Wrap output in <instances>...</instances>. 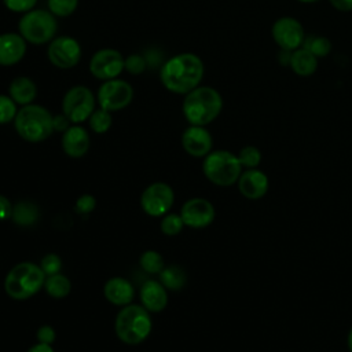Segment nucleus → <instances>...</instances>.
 Instances as JSON below:
<instances>
[{
  "mask_svg": "<svg viewBox=\"0 0 352 352\" xmlns=\"http://www.w3.org/2000/svg\"><path fill=\"white\" fill-rule=\"evenodd\" d=\"M205 74L202 59L192 52H182L169 58L160 70V80L172 94L186 95L201 85Z\"/></svg>",
  "mask_w": 352,
  "mask_h": 352,
  "instance_id": "obj_1",
  "label": "nucleus"
},
{
  "mask_svg": "<svg viewBox=\"0 0 352 352\" xmlns=\"http://www.w3.org/2000/svg\"><path fill=\"white\" fill-rule=\"evenodd\" d=\"M223 109V98L217 89L199 85L184 95L182 110L190 125L206 126L214 121Z\"/></svg>",
  "mask_w": 352,
  "mask_h": 352,
  "instance_id": "obj_2",
  "label": "nucleus"
},
{
  "mask_svg": "<svg viewBox=\"0 0 352 352\" xmlns=\"http://www.w3.org/2000/svg\"><path fill=\"white\" fill-rule=\"evenodd\" d=\"M47 275L40 264L22 261L15 264L4 278L6 294L16 301H23L40 292L44 287Z\"/></svg>",
  "mask_w": 352,
  "mask_h": 352,
  "instance_id": "obj_3",
  "label": "nucleus"
},
{
  "mask_svg": "<svg viewBox=\"0 0 352 352\" xmlns=\"http://www.w3.org/2000/svg\"><path fill=\"white\" fill-rule=\"evenodd\" d=\"M153 320L150 312L140 304H128L121 307L114 320L117 338L126 345L143 342L151 333Z\"/></svg>",
  "mask_w": 352,
  "mask_h": 352,
  "instance_id": "obj_4",
  "label": "nucleus"
},
{
  "mask_svg": "<svg viewBox=\"0 0 352 352\" xmlns=\"http://www.w3.org/2000/svg\"><path fill=\"white\" fill-rule=\"evenodd\" d=\"M14 128L25 142L40 143L55 132L54 116L44 106L30 103L18 110L14 120Z\"/></svg>",
  "mask_w": 352,
  "mask_h": 352,
  "instance_id": "obj_5",
  "label": "nucleus"
},
{
  "mask_svg": "<svg viewBox=\"0 0 352 352\" xmlns=\"http://www.w3.org/2000/svg\"><path fill=\"white\" fill-rule=\"evenodd\" d=\"M58 32L56 16L50 10L33 8L22 14L18 22V33L33 45L47 44L55 38Z\"/></svg>",
  "mask_w": 352,
  "mask_h": 352,
  "instance_id": "obj_6",
  "label": "nucleus"
},
{
  "mask_svg": "<svg viewBox=\"0 0 352 352\" xmlns=\"http://www.w3.org/2000/svg\"><path fill=\"white\" fill-rule=\"evenodd\" d=\"M202 172L210 183L228 187L238 182L242 173V165L234 153L228 150H212L204 157Z\"/></svg>",
  "mask_w": 352,
  "mask_h": 352,
  "instance_id": "obj_7",
  "label": "nucleus"
},
{
  "mask_svg": "<svg viewBox=\"0 0 352 352\" xmlns=\"http://www.w3.org/2000/svg\"><path fill=\"white\" fill-rule=\"evenodd\" d=\"M96 106V96L85 85H74L66 91L62 99V113L72 124L88 121Z\"/></svg>",
  "mask_w": 352,
  "mask_h": 352,
  "instance_id": "obj_8",
  "label": "nucleus"
},
{
  "mask_svg": "<svg viewBox=\"0 0 352 352\" xmlns=\"http://www.w3.org/2000/svg\"><path fill=\"white\" fill-rule=\"evenodd\" d=\"M133 99L132 85L121 78L103 81L96 94V102L100 109L110 113L125 109Z\"/></svg>",
  "mask_w": 352,
  "mask_h": 352,
  "instance_id": "obj_9",
  "label": "nucleus"
},
{
  "mask_svg": "<svg viewBox=\"0 0 352 352\" xmlns=\"http://www.w3.org/2000/svg\"><path fill=\"white\" fill-rule=\"evenodd\" d=\"M173 202V188L164 182H154L148 184L140 195V206L143 212L151 217H162L169 213Z\"/></svg>",
  "mask_w": 352,
  "mask_h": 352,
  "instance_id": "obj_10",
  "label": "nucleus"
},
{
  "mask_svg": "<svg viewBox=\"0 0 352 352\" xmlns=\"http://www.w3.org/2000/svg\"><path fill=\"white\" fill-rule=\"evenodd\" d=\"M82 50L80 43L70 36H59L50 41L47 48L48 60L58 69H72L81 60Z\"/></svg>",
  "mask_w": 352,
  "mask_h": 352,
  "instance_id": "obj_11",
  "label": "nucleus"
},
{
  "mask_svg": "<svg viewBox=\"0 0 352 352\" xmlns=\"http://www.w3.org/2000/svg\"><path fill=\"white\" fill-rule=\"evenodd\" d=\"M124 56L114 48H102L96 51L88 63L89 73L98 80L107 81L117 78L124 70Z\"/></svg>",
  "mask_w": 352,
  "mask_h": 352,
  "instance_id": "obj_12",
  "label": "nucleus"
},
{
  "mask_svg": "<svg viewBox=\"0 0 352 352\" xmlns=\"http://www.w3.org/2000/svg\"><path fill=\"white\" fill-rule=\"evenodd\" d=\"M271 36L280 50L294 51L302 47L305 32L301 22L293 16L278 18L271 28Z\"/></svg>",
  "mask_w": 352,
  "mask_h": 352,
  "instance_id": "obj_13",
  "label": "nucleus"
},
{
  "mask_svg": "<svg viewBox=\"0 0 352 352\" xmlns=\"http://www.w3.org/2000/svg\"><path fill=\"white\" fill-rule=\"evenodd\" d=\"M180 216L186 227L199 230L213 223L216 212L210 201L205 198H190L183 204Z\"/></svg>",
  "mask_w": 352,
  "mask_h": 352,
  "instance_id": "obj_14",
  "label": "nucleus"
},
{
  "mask_svg": "<svg viewBox=\"0 0 352 352\" xmlns=\"http://www.w3.org/2000/svg\"><path fill=\"white\" fill-rule=\"evenodd\" d=\"M182 146L191 157L202 158L212 151L213 139L205 126L190 125L182 133Z\"/></svg>",
  "mask_w": 352,
  "mask_h": 352,
  "instance_id": "obj_15",
  "label": "nucleus"
},
{
  "mask_svg": "<svg viewBox=\"0 0 352 352\" xmlns=\"http://www.w3.org/2000/svg\"><path fill=\"white\" fill-rule=\"evenodd\" d=\"M91 139L84 126L80 124L70 125L63 133L60 139V146L63 153L70 158H81L89 150Z\"/></svg>",
  "mask_w": 352,
  "mask_h": 352,
  "instance_id": "obj_16",
  "label": "nucleus"
},
{
  "mask_svg": "<svg viewBox=\"0 0 352 352\" xmlns=\"http://www.w3.org/2000/svg\"><path fill=\"white\" fill-rule=\"evenodd\" d=\"M26 40L15 32L0 34V66H12L21 62L26 54Z\"/></svg>",
  "mask_w": 352,
  "mask_h": 352,
  "instance_id": "obj_17",
  "label": "nucleus"
},
{
  "mask_svg": "<svg viewBox=\"0 0 352 352\" xmlns=\"http://www.w3.org/2000/svg\"><path fill=\"white\" fill-rule=\"evenodd\" d=\"M139 300L150 314H157L168 305V290L160 280L148 279L140 286Z\"/></svg>",
  "mask_w": 352,
  "mask_h": 352,
  "instance_id": "obj_18",
  "label": "nucleus"
},
{
  "mask_svg": "<svg viewBox=\"0 0 352 352\" xmlns=\"http://www.w3.org/2000/svg\"><path fill=\"white\" fill-rule=\"evenodd\" d=\"M236 183L239 192L248 199H258L268 191V177L257 168L243 170Z\"/></svg>",
  "mask_w": 352,
  "mask_h": 352,
  "instance_id": "obj_19",
  "label": "nucleus"
},
{
  "mask_svg": "<svg viewBox=\"0 0 352 352\" xmlns=\"http://www.w3.org/2000/svg\"><path fill=\"white\" fill-rule=\"evenodd\" d=\"M103 296L110 304L116 307H125L132 304L135 298V287L126 278L113 276L104 282Z\"/></svg>",
  "mask_w": 352,
  "mask_h": 352,
  "instance_id": "obj_20",
  "label": "nucleus"
},
{
  "mask_svg": "<svg viewBox=\"0 0 352 352\" xmlns=\"http://www.w3.org/2000/svg\"><path fill=\"white\" fill-rule=\"evenodd\" d=\"M8 95L11 99L19 104V106H26L33 103V100L37 96V87L36 82L26 77V76H19L15 77L8 87Z\"/></svg>",
  "mask_w": 352,
  "mask_h": 352,
  "instance_id": "obj_21",
  "label": "nucleus"
},
{
  "mask_svg": "<svg viewBox=\"0 0 352 352\" xmlns=\"http://www.w3.org/2000/svg\"><path fill=\"white\" fill-rule=\"evenodd\" d=\"M289 67L297 76L309 77L318 69V58L314 54H311L308 50L300 47V48L292 51Z\"/></svg>",
  "mask_w": 352,
  "mask_h": 352,
  "instance_id": "obj_22",
  "label": "nucleus"
},
{
  "mask_svg": "<svg viewBox=\"0 0 352 352\" xmlns=\"http://www.w3.org/2000/svg\"><path fill=\"white\" fill-rule=\"evenodd\" d=\"M40 217L38 206L30 201H19L12 208L11 220L19 227L33 226Z\"/></svg>",
  "mask_w": 352,
  "mask_h": 352,
  "instance_id": "obj_23",
  "label": "nucleus"
},
{
  "mask_svg": "<svg viewBox=\"0 0 352 352\" xmlns=\"http://www.w3.org/2000/svg\"><path fill=\"white\" fill-rule=\"evenodd\" d=\"M160 282L166 287V290L179 292L182 290L187 283V275L184 270L176 264L165 265L162 271L158 274Z\"/></svg>",
  "mask_w": 352,
  "mask_h": 352,
  "instance_id": "obj_24",
  "label": "nucleus"
},
{
  "mask_svg": "<svg viewBox=\"0 0 352 352\" xmlns=\"http://www.w3.org/2000/svg\"><path fill=\"white\" fill-rule=\"evenodd\" d=\"M44 290L52 298H65L72 292V282L62 272L55 274V275H50V276L45 278Z\"/></svg>",
  "mask_w": 352,
  "mask_h": 352,
  "instance_id": "obj_25",
  "label": "nucleus"
},
{
  "mask_svg": "<svg viewBox=\"0 0 352 352\" xmlns=\"http://www.w3.org/2000/svg\"><path fill=\"white\" fill-rule=\"evenodd\" d=\"M302 48L308 50L311 54H314L318 59L324 58L331 51V41L326 36L319 34H309L305 36V40L302 43Z\"/></svg>",
  "mask_w": 352,
  "mask_h": 352,
  "instance_id": "obj_26",
  "label": "nucleus"
},
{
  "mask_svg": "<svg viewBox=\"0 0 352 352\" xmlns=\"http://www.w3.org/2000/svg\"><path fill=\"white\" fill-rule=\"evenodd\" d=\"M139 265L144 272L158 275L165 267V263L161 253L155 250H146L139 257Z\"/></svg>",
  "mask_w": 352,
  "mask_h": 352,
  "instance_id": "obj_27",
  "label": "nucleus"
},
{
  "mask_svg": "<svg viewBox=\"0 0 352 352\" xmlns=\"http://www.w3.org/2000/svg\"><path fill=\"white\" fill-rule=\"evenodd\" d=\"M88 124H89V128L98 133V135H102V133H106L111 124H113V117H111V113L104 110V109H95L94 113L89 116L88 118Z\"/></svg>",
  "mask_w": 352,
  "mask_h": 352,
  "instance_id": "obj_28",
  "label": "nucleus"
},
{
  "mask_svg": "<svg viewBox=\"0 0 352 352\" xmlns=\"http://www.w3.org/2000/svg\"><path fill=\"white\" fill-rule=\"evenodd\" d=\"M184 227L186 226L183 223L180 213H166L162 216L161 223H160L161 232L168 236H175V235L180 234Z\"/></svg>",
  "mask_w": 352,
  "mask_h": 352,
  "instance_id": "obj_29",
  "label": "nucleus"
},
{
  "mask_svg": "<svg viewBox=\"0 0 352 352\" xmlns=\"http://www.w3.org/2000/svg\"><path fill=\"white\" fill-rule=\"evenodd\" d=\"M239 162L242 166H245L246 169H252V168H257L258 164L261 162V153L257 147L254 146H245L239 150V153L236 154Z\"/></svg>",
  "mask_w": 352,
  "mask_h": 352,
  "instance_id": "obj_30",
  "label": "nucleus"
},
{
  "mask_svg": "<svg viewBox=\"0 0 352 352\" xmlns=\"http://www.w3.org/2000/svg\"><path fill=\"white\" fill-rule=\"evenodd\" d=\"M47 6L55 16L65 18L76 11L78 0H47Z\"/></svg>",
  "mask_w": 352,
  "mask_h": 352,
  "instance_id": "obj_31",
  "label": "nucleus"
},
{
  "mask_svg": "<svg viewBox=\"0 0 352 352\" xmlns=\"http://www.w3.org/2000/svg\"><path fill=\"white\" fill-rule=\"evenodd\" d=\"M18 104L11 99L10 95L0 94V125L8 124L15 120L18 113Z\"/></svg>",
  "mask_w": 352,
  "mask_h": 352,
  "instance_id": "obj_32",
  "label": "nucleus"
},
{
  "mask_svg": "<svg viewBox=\"0 0 352 352\" xmlns=\"http://www.w3.org/2000/svg\"><path fill=\"white\" fill-rule=\"evenodd\" d=\"M147 67V60L140 54H129L124 59V70H126L129 74L138 76L142 74Z\"/></svg>",
  "mask_w": 352,
  "mask_h": 352,
  "instance_id": "obj_33",
  "label": "nucleus"
},
{
  "mask_svg": "<svg viewBox=\"0 0 352 352\" xmlns=\"http://www.w3.org/2000/svg\"><path fill=\"white\" fill-rule=\"evenodd\" d=\"M62 258L59 254L56 253H47L45 256H43V258L40 260V267L44 271V274L47 276L50 275H55L59 274L62 270Z\"/></svg>",
  "mask_w": 352,
  "mask_h": 352,
  "instance_id": "obj_34",
  "label": "nucleus"
},
{
  "mask_svg": "<svg viewBox=\"0 0 352 352\" xmlns=\"http://www.w3.org/2000/svg\"><path fill=\"white\" fill-rule=\"evenodd\" d=\"M1 1L8 11L16 12V14H25L33 10L37 4V0H1Z\"/></svg>",
  "mask_w": 352,
  "mask_h": 352,
  "instance_id": "obj_35",
  "label": "nucleus"
},
{
  "mask_svg": "<svg viewBox=\"0 0 352 352\" xmlns=\"http://www.w3.org/2000/svg\"><path fill=\"white\" fill-rule=\"evenodd\" d=\"M96 206V198L91 194H82L77 198L74 204V209L80 214H88L91 213Z\"/></svg>",
  "mask_w": 352,
  "mask_h": 352,
  "instance_id": "obj_36",
  "label": "nucleus"
},
{
  "mask_svg": "<svg viewBox=\"0 0 352 352\" xmlns=\"http://www.w3.org/2000/svg\"><path fill=\"white\" fill-rule=\"evenodd\" d=\"M36 338H37V342H43V344H50L52 345V342L55 341L56 338V333H55V329L50 324H43L37 329V333H36Z\"/></svg>",
  "mask_w": 352,
  "mask_h": 352,
  "instance_id": "obj_37",
  "label": "nucleus"
},
{
  "mask_svg": "<svg viewBox=\"0 0 352 352\" xmlns=\"http://www.w3.org/2000/svg\"><path fill=\"white\" fill-rule=\"evenodd\" d=\"M12 208H14V205L11 204V201L6 195L0 194V221L11 219Z\"/></svg>",
  "mask_w": 352,
  "mask_h": 352,
  "instance_id": "obj_38",
  "label": "nucleus"
},
{
  "mask_svg": "<svg viewBox=\"0 0 352 352\" xmlns=\"http://www.w3.org/2000/svg\"><path fill=\"white\" fill-rule=\"evenodd\" d=\"M70 125H72L70 120L63 113L54 116V131H58V132L63 133Z\"/></svg>",
  "mask_w": 352,
  "mask_h": 352,
  "instance_id": "obj_39",
  "label": "nucleus"
},
{
  "mask_svg": "<svg viewBox=\"0 0 352 352\" xmlns=\"http://www.w3.org/2000/svg\"><path fill=\"white\" fill-rule=\"evenodd\" d=\"M330 4L341 12H348L352 11V0H329Z\"/></svg>",
  "mask_w": 352,
  "mask_h": 352,
  "instance_id": "obj_40",
  "label": "nucleus"
},
{
  "mask_svg": "<svg viewBox=\"0 0 352 352\" xmlns=\"http://www.w3.org/2000/svg\"><path fill=\"white\" fill-rule=\"evenodd\" d=\"M26 352H55L54 348L50 344H43V342H36L32 345Z\"/></svg>",
  "mask_w": 352,
  "mask_h": 352,
  "instance_id": "obj_41",
  "label": "nucleus"
},
{
  "mask_svg": "<svg viewBox=\"0 0 352 352\" xmlns=\"http://www.w3.org/2000/svg\"><path fill=\"white\" fill-rule=\"evenodd\" d=\"M348 348H349V351L352 352V327H351L349 334H348Z\"/></svg>",
  "mask_w": 352,
  "mask_h": 352,
  "instance_id": "obj_42",
  "label": "nucleus"
},
{
  "mask_svg": "<svg viewBox=\"0 0 352 352\" xmlns=\"http://www.w3.org/2000/svg\"><path fill=\"white\" fill-rule=\"evenodd\" d=\"M297 1L305 3V4H311V3H316V1H319V0H297Z\"/></svg>",
  "mask_w": 352,
  "mask_h": 352,
  "instance_id": "obj_43",
  "label": "nucleus"
}]
</instances>
